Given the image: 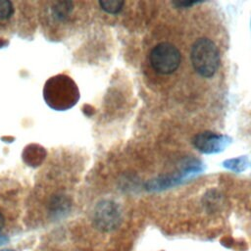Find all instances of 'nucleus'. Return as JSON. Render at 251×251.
I'll return each instance as SVG.
<instances>
[{
    "label": "nucleus",
    "mask_w": 251,
    "mask_h": 251,
    "mask_svg": "<svg viewBox=\"0 0 251 251\" xmlns=\"http://www.w3.org/2000/svg\"><path fill=\"white\" fill-rule=\"evenodd\" d=\"M191 63L194 70L204 77H211L220 65V52L209 38L197 39L191 48Z\"/></svg>",
    "instance_id": "obj_2"
},
{
    "label": "nucleus",
    "mask_w": 251,
    "mask_h": 251,
    "mask_svg": "<svg viewBox=\"0 0 251 251\" xmlns=\"http://www.w3.org/2000/svg\"><path fill=\"white\" fill-rule=\"evenodd\" d=\"M4 226H5V217L2 214V212H0V231L2 230Z\"/></svg>",
    "instance_id": "obj_11"
},
{
    "label": "nucleus",
    "mask_w": 251,
    "mask_h": 251,
    "mask_svg": "<svg viewBox=\"0 0 251 251\" xmlns=\"http://www.w3.org/2000/svg\"><path fill=\"white\" fill-rule=\"evenodd\" d=\"M223 166L232 172L240 173L246 170L248 166V159L246 156H240L237 158H231L228 160L224 161Z\"/></svg>",
    "instance_id": "obj_7"
},
{
    "label": "nucleus",
    "mask_w": 251,
    "mask_h": 251,
    "mask_svg": "<svg viewBox=\"0 0 251 251\" xmlns=\"http://www.w3.org/2000/svg\"><path fill=\"white\" fill-rule=\"evenodd\" d=\"M99 5L102 10H104L106 13L111 15L119 14L125 5L124 1H100Z\"/></svg>",
    "instance_id": "obj_9"
},
{
    "label": "nucleus",
    "mask_w": 251,
    "mask_h": 251,
    "mask_svg": "<svg viewBox=\"0 0 251 251\" xmlns=\"http://www.w3.org/2000/svg\"><path fill=\"white\" fill-rule=\"evenodd\" d=\"M0 251H15V250H12V249H3V250H0Z\"/></svg>",
    "instance_id": "obj_13"
},
{
    "label": "nucleus",
    "mask_w": 251,
    "mask_h": 251,
    "mask_svg": "<svg viewBox=\"0 0 251 251\" xmlns=\"http://www.w3.org/2000/svg\"><path fill=\"white\" fill-rule=\"evenodd\" d=\"M197 2L196 1H187V0H184V1H176V2H174V5L176 6L177 8H187V7H190L194 4H196Z\"/></svg>",
    "instance_id": "obj_10"
},
{
    "label": "nucleus",
    "mask_w": 251,
    "mask_h": 251,
    "mask_svg": "<svg viewBox=\"0 0 251 251\" xmlns=\"http://www.w3.org/2000/svg\"><path fill=\"white\" fill-rule=\"evenodd\" d=\"M122 209L112 200L99 202L93 213V223L96 228L104 232L117 229L122 223Z\"/></svg>",
    "instance_id": "obj_5"
},
{
    "label": "nucleus",
    "mask_w": 251,
    "mask_h": 251,
    "mask_svg": "<svg viewBox=\"0 0 251 251\" xmlns=\"http://www.w3.org/2000/svg\"><path fill=\"white\" fill-rule=\"evenodd\" d=\"M192 143L201 153L215 154L224 151L231 143V138L227 135L204 131L196 134L192 139Z\"/></svg>",
    "instance_id": "obj_6"
},
{
    "label": "nucleus",
    "mask_w": 251,
    "mask_h": 251,
    "mask_svg": "<svg viewBox=\"0 0 251 251\" xmlns=\"http://www.w3.org/2000/svg\"><path fill=\"white\" fill-rule=\"evenodd\" d=\"M44 98L50 107L56 110H65L76 103L78 91L70 77L58 75L46 82Z\"/></svg>",
    "instance_id": "obj_1"
},
{
    "label": "nucleus",
    "mask_w": 251,
    "mask_h": 251,
    "mask_svg": "<svg viewBox=\"0 0 251 251\" xmlns=\"http://www.w3.org/2000/svg\"><path fill=\"white\" fill-rule=\"evenodd\" d=\"M15 14L14 3L8 0H0V25L8 23Z\"/></svg>",
    "instance_id": "obj_8"
},
{
    "label": "nucleus",
    "mask_w": 251,
    "mask_h": 251,
    "mask_svg": "<svg viewBox=\"0 0 251 251\" xmlns=\"http://www.w3.org/2000/svg\"><path fill=\"white\" fill-rule=\"evenodd\" d=\"M179 50L170 42H159L148 53V62L151 69L159 75H171L180 65Z\"/></svg>",
    "instance_id": "obj_3"
},
{
    "label": "nucleus",
    "mask_w": 251,
    "mask_h": 251,
    "mask_svg": "<svg viewBox=\"0 0 251 251\" xmlns=\"http://www.w3.org/2000/svg\"><path fill=\"white\" fill-rule=\"evenodd\" d=\"M5 240H7L5 237H3V236H0V244L4 243V242H5Z\"/></svg>",
    "instance_id": "obj_12"
},
{
    "label": "nucleus",
    "mask_w": 251,
    "mask_h": 251,
    "mask_svg": "<svg viewBox=\"0 0 251 251\" xmlns=\"http://www.w3.org/2000/svg\"><path fill=\"white\" fill-rule=\"evenodd\" d=\"M77 4L72 1H51L46 3L47 6L43 12L45 24L56 31L68 28L77 17Z\"/></svg>",
    "instance_id": "obj_4"
},
{
    "label": "nucleus",
    "mask_w": 251,
    "mask_h": 251,
    "mask_svg": "<svg viewBox=\"0 0 251 251\" xmlns=\"http://www.w3.org/2000/svg\"><path fill=\"white\" fill-rule=\"evenodd\" d=\"M250 26H251V22H250Z\"/></svg>",
    "instance_id": "obj_14"
}]
</instances>
